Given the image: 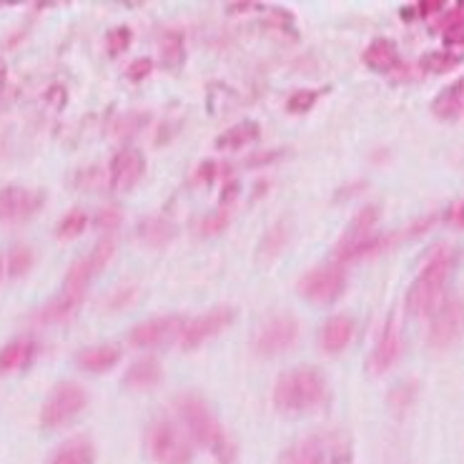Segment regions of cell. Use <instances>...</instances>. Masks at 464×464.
Returning a JSON list of instances; mask_svg holds the SVG:
<instances>
[{
	"label": "cell",
	"instance_id": "37",
	"mask_svg": "<svg viewBox=\"0 0 464 464\" xmlns=\"http://www.w3.org/2000/svg\"><path fill=\"white\" fill-rule=\"evenodd\" d=\"M121 208L119 206H103L96 214V227L98 228H116L121 224Z\"/></svg>",
	"mask_w": 464,
	"mask_h": 464
},
{
	"label": "cell",
	"instance_id": "31",
	"mask_svg": "<svg viewBox=\"0 0 464 464\" xmlns=\"http://www.w3.org/2000/svg\"><path fill=\"white\" fill-rule=\"evenodd\" d=\"M8 274L11 276H23V274H28L33 266V248L31 246H13L8 251Z\"/></svg>",
	"mask_w": 464,
	"mask_h": 464
},
{
	"label": "cell",
	"instance_id": "21",
	"mask_svg": "<svg viewBox=\"0 0 464 464\" xmlns=\"http://www.w3.org/2000/svg\"><path fill=\"white\" fill-rule=\"evenodd\" d=\"M121 359V349L119 346L111 344H98V346H88L78 354V364L81 369L86 372H93V374H101V372H109L119 364Z\"/></svg>",
	"mask_w": 464,
	"mask_h": 464
},
{
	"label": "cell",
	"instance_id": "9",
	"mask_svg": "<svg viewBox=\"0 0 464 464\" xmlns=\"http://www.w3.org/2000/svg\"><path fill=\"white\" fill-rule=\"evenodd\" d=\"M113 254H116V241H113V238L98 241L91 254H86V256H81V259L71 264V269L65 274L63 292L86 296L88 281L93 279L103 266H109V261L113 259Z\"/></svg>",
	"mask_w": 464,
	"mask_h": 464
},
{
	"label": "cell",
	"instance_id": "11",
	"mask_svg": "<svg viewBox=\"0 0 464 464\" xmlns=\"http://www.w3.org/2000/svg\"><path fill=\"white\" fill-rule=\"evenodd\" d=\"M464 334V302L450 299L434 312L432 326H430V344L434 349H447Z\"/></svg>",
	"mask_w": 464,
	"mask_h": 464
},
{
	"label": "cell",
	"instance_id": "43",
	"mask_svg": "<svg viewBox=\"0 0 464 464\" xmlns=\"http://www.w3.org/2000/svg\"><path fill=\"white\" fill-rule=\"evenodd\" d=\"M5 274H8V261H5V256H0V281Z\"/></svg>",
	"mask_w": 464,
	"mask_h": 464
},
{
	"label": "cell",
	"instance_id": "24",
	"mask_svg": "<svg viewBox=\"0 0 464 464\" xmlns=\"http://www.w3.org/2000/svg\"><path fill=\"white\" fill-rule=\"evenodd\" d=\"M261 129L256 121H244L237 126H228L221 136L217 139V149H244L251 146L254 140H259Z\"/></svg>",
	"mask_w": 464,
	"mask_h": 464
},
{
	"label": "cell",
	"instance_id": "8",
	"mask_svg": "<svg viewBox=\"0 0 464 464\" xmlns=\"http://www.w3.org/2000/svg\"><path fill=\"white\" fill-rule=\"evenodd\" d=\"M299 339V322L292 314H276L266 319L254 334V352L259 356H276L292 349Z\"/></svg>",
	"mask_w": 464,
	"mask_h": 464
},
{
	"label": "cell",
	"instance_id": "2",
	"mask_svg": "<svg viewBox=\"0 0 464 464\" xmlns=\"http://www.w3.org/2000/svg\"><path fill=\"white\" fill-rule=\"evenodd\" d=\"M452 248H437L432 256L427 259V264L421 266L417 279L407 292V312L414 314V316H430V314L437 312L442 306L444 289H447V281L452 276Z\"/></svg>",
	"mask_w": 464,
	"mask_h": 464
},
{
	"label": "cell",
	"instance_id": "27",
	"mask_svg": "<svg viewBox=\"0 0 464 464\" xmlns=\"http://www.w3.org/2000/svg\"><path fill=\"white\" fill-rule=\"evenodd\" d=\"M286 244H289V224L286 221H276L261 238L259 261H274L284 251Z\"/></svg>",
	"mask_w": 464,
	"mask_h": 464
},
{
	"label": "cell",
	"instance_id": "34",
	"mask_svg": "<svg viewBox=\"0 0 464 464\" xmlns=\"http://www.w3.org/2000/svg\"><path fill=\"white\" fill-rule=\"evenodd\" d=\"M163 51V61L169 65H176L184 61V38H181V33H166V38H163L161 44Z\"/></svg>",
	"mask_w": 464,
	"mask_h": 464
},
{
	"label": "cell",
	"instance_id": "29",
	"mask_svg": "<svg viewBox=\"0 0 464 464\" xmlns=\"http://www.w3.org/2000/svg\"><path fill=\"white\" fill-rule=\"evenodd\" d=\"M86 228H88V214L86 211H81V208H73V211H68V214L61 218V224H58V228H55V237L68 241V238L81 237Z\"/></svg>",
	"mask_w": 464,
	"mask_h": 464
},
{
	"label": "cell",
	"instance_id": "26",
	"mask_svg": "<svg viewBox=\"0 0 464 464\" xmlns=\"http://www.w3.org/2000/svg\"><path fill=\"white\" fill-rule=\"evenodd\" d=\"M462 106H464V78L462 81H457V83H452V86L444 88L442 93L434 98L432 111L437 119L450 121L462 111Z\"/></svg>",
	"mask_w": 464,
	"mask_h": 464
},
{
	"label": "cell",
	"instance_id": "39",
	"mask_svg": "<svg viewBox=\"0 0 464 464\" xmlns=\"http://www.w3.org/2000/svg\"><path fill=\"white\" fill-rule=\"evenodd\" d=\"M444 221L454 228H464V201H457L444 211Z\"/></svg>",
	"mask_w": 464,
	"mask_h": 464
},
{
	"label": "cell",
	"instance_id": "10",
	"mask_svg": "<svg viewBox=\"0 0 464 464\" xmlns=\"http://www.w3.org/2000/svg\"><path fill=\"white\" fill-rule=\"evenodd\" d=\"M234 322H237L234 306H217V309H211V312H206L201 316L191 319V322H186L179 342H181L184 349H196V346L204 344L206 339H214L221 332H227Z\"/></svg>",
	"mask_w": 464,
	"mask_h": 464
},
{
	"label": "cell",
	"instance_id": "30",
	"mask_svg": "<svg viewBox=\"0 0 464 464\" xmlns=\"http://www.w3.org/2000/svg\"><path fill=\"white\" fill-rule=\"evenodd\" d=\"M442 33L447 45H464V3H459L447 15V21L442 23Z\"/></svg>",
	"mask_w": 464,
	"mask_h": 464
},
{
	"label": "cell",
	"instance_id": "17",
	"mask_svg": "<svg viewBox=\"0 0 464 464\" xmlns=\"http://www.w3.org/2000/svg\"><path fill=\"white\" fill-rule=\"evenodd\" d=\"M352 339H354V322L344 314H336L332 319H326L322 329H319V346L326 354L344 352Z\"/></svg>",
	"mask_w": 464,
	"mask_h": 464
},
{
	"label": "cell",
	"instance_id": "1",
	"mask_svg": "<svg viewBox=\"0 0 464 464\" xmlns=\"http://www.w3.org/2000/svg\"><path fill=\"white\" fill-rule=\"evenodd\" d=\"M176 410L181 414L188 434L194 437V442L211 450L218 464H237V444L231 442V437L224 432L217 414L211 411V407L201 397L184 394L176 401Z\"/></svg>",
	"mask_w": 464,
	"mask_h": 464
},
{
	"label": "cell",
	"instance_id": "6",
	"mask_svg": "<svg viewBox=\"0 0 464 464\" xmlns=\"http://www.w3.org/2000/svg\"><path fill=\"white\" fill-rule=\"evenodd\" d=\"M86 389L76 384V382H63L45 400L44 410H41V424H44L45 430H58V427L76 420L78 414L86 410Z\"/></svg>",
	"mask_w": 464,
	"mask_h": 464
},
{
	"label": "cell",
	"instance_id": "38",
	"mask_svg": "<svg viewBox=\"0 0 464 464\" xmlns=\"http://www.w3.org/2000/svg\"><path fill=\"white\" fill-rule=\"evenodd\" d=\"M151 71H153L151 58H136V61L129 65V78L130 81H143V78L151 76Z\"/></svg>",
	"mask_w": 464,
	"mask_h": 464
},
{
	"label": "cell",
	"instance_id": "35",
	"mask_svg": "<svg viewBox=\"0 0 464 464\" xmlns=\"http://www.w3.org/2000/svg\"><path fill=\"white\" fill-rule=\"evenodd\" d=\"M417 397V384L414 382H404V384H397V387L389 392V404L394 410H407L411 401Z\"/></svg>",
	"mask_w": 464,
	"mask_h": 464
},
{
	"label": "cell",
	"instance_id": "28",
	"mask_svg": "<svg viewBox=\"0 0 464 464\" xmlns=\"http://www.w3.org/2000/svg\"><path fill=\"white\" fill-rule=\"evenodd\" d=\"M459 61H462V55L452 53V51H432V53H427L421 58L420 65L424 73L442 76V73H450L452 68H457Z\"/></svg>",
	"mask_w": 464,
	"mask_h": 464
},
{
	"label": "cell",
	"instance_id": "41",
	"mask_svg": "<svg viewBox=\"0 0 464 464\" xmlns=\"http://www.w3.org/2000/svg\"><path fill=\"white\" fill-rule=\"evenodd\" d=\"M442 0H421V3H417V13L427 18V15H434V13L442 11Z\"/></svg>",
	"mask_w": 464,
	"mask_h": 464
},
{
	"label": "cell",
	"instance_id": "4",
	"mask_svg": "<svg viewBox=\"0 0 464 464\" xmlns=\"http://www.w3.org/2000/svg\"><path fill=\"white\" fill-rule=\"evenodd\" d=\"M349 444L336 434L304 437L281 454V464H349Z\"/></svg>",
	"mask_w": 464,
	"mask_h": 464
},
{
	"label": "cell",
	"instance_id": "18",
	"mask_svg": "<svg viewBox=\"0 0 464 464\" xmlns=\"http://www.w3.org/2000/svg\"><path fill=\"white\" fill-rule=\"evenodd\" d=\"M362 61L367 68L377 71V73H392L400 68V51L389 38H374L367 45V51L362 55Z\"/></svg>",
	"mask_w": 464,
	"mask_h": 464
},
{
	"label": "cell",
	"instance_id": "14",
	"mask_svg": "<svg viewBox=\"0 0 464 464\" xmlns=\"http://www.w3.org/2000/svg\"><path fill=\"white\" fill-rule=\"evenodd\" d=\"M401 356V332L394 319H387V324L379 334L377 344L372 349V356H369L367 369L372 374H387L389 369L394 367L400 362Z\"/></svg>",
	"mask_w": 464,
	"mask_h": 464
},
{
	"label": "cell",
	"instance_id": "23",
	"mask_svg": "<svg viewBox=\"0 0 464 464\" xmlns=\"http://www.w3.org/2000/svg\"><path fill=\"white\" fill-rule=\"evenodd\" d=\"M81 302H83V296H78V294H71V292H61L58 296H55L53 302L45 304L35 319H38V322H44V324L63 322V319H68L71 314H76Z\"/></svg>",
	"mask_w": 464,
	"mask_h": 464
},
{
	"label": "cell",
	"instance_id": "33",
	"mask_svg": "<svg viewBox=\"0 0 464 464\" xmlns=\"http://www.w3.org/2000/svg\"><path fill=\"white\" fill-rule=\"evenodd\" d=\"M322 96V91H309V88H302L292 96L286 98V111L289 113H309V111L316 106V101Z\"/></svg>",
	"mask_w": 464,
	"mask_h": 464
},
{
	"label": "cell",
	"instance_id": "3",
	"mask_svg": "<svg viewBox=\"0 0 464 464\" xmlns=\"http://www.w3.org/2000/svg\"><path fill=\"white\" fill-rule=\"evenodd\" d=\"M326 379L312 367L294 369L279 377L274 387V407L281 414H304L326 401Z\"/></svg>",
	"mask_w": 464,
	"mask_h": 464
},
{
	"label": "cell",
	"instance_id": "40",
	"mask_svg": "<svg viewBox=\"0 0 464 464\" xmlns=\"http://www.w3.org/2000/svg\"><path fill=\"white\" fill-rule=\"evenodd\" d=\"M218 166L214 161H204L198 166V171H196V181H204V184H211L214 179H217Z\"/></svg>",
	"mask_w": 464,
	"mask_h": 464
},
{
	"label": "cell",
	"instance_id": "32",
	"mask_svg": "<svg viewBox=\"0 0 464 464\" xmlns=\"http://www.w3.org/2000/svg\"><path fill=\"white\" fill-rule=\"evenodd\" d=\"M228 221H231V214H228V208L221 206L214 214H208V217L201 218L196 231H198L201 237H217V234H221V231L228 227Z\"/></svg>",
	"mask_w": 464,
	"mask_h": 464
},
{
	"label": "cell",
	"instance_id": "36",
	"mask_svg": "<svg viewBox=\"0 0 464 464\" xmlns=\"http://www.w3.org/2000/svg\"><path fill=\"white\" fill-rule=\"evenodd\" d=\"M133 41V31H130L129 25H119V28H113L109 33V38H106V45H109V53L111 55H121Z\"/></svg>",
	"mask_w": 464,
	"mask_h": 464
},
{
	"label": "cell",
	"instance_id": "22",
	"mask_svg": "<svg viewBox=\"0 0 464 464\" xmlns=\"http://www.w3.org/2000/svg\"><path fill=\"white\" fill-rule=\"evenodd\" d=\"M96 462V450L91 440L76 437V440H68L65 444L58 447V452L53 454L51 464H93Z\"/></svg>",
	"mask_w": 464,
	"mask_h": 464
},
{
	"label": "cell",
	"instance_id": "16",
	"mask_svg": "<svg viewBox=\"0 0 464 464\" xmlns=\"http://www.w3.org/2000/svg\"><path fill=\"white\" fill-rule=\"evenodd\" d=\"M379 217H382V211H379V206H367V208H362L354 218H352V224L346 228V234L339 241V246H336V254H344V251H352V248L362 246V244H367L369 238H374V227L379 224Z\"/></svg>",
	"mask_w": 464,
	"mask_h": 464
},
{
	"label": "cell",
	"instance_id": "42",
	"mask_svg": "<svg viewBox=\"0 0 464 464\" xmlns=\"http://www.w3.org/2000/svg\"><path fill=\"white\" fill-rule=\"evenodd\" d=\"M5 78H8V68H5V63H0V91L5 86Z\"/></svg>",
	"mask_w": 464,
	"mask_h": 464
},
{
	"label": "cell",
	"instance_id": "25",
	"mask_svg": "<svg viewBox=\"0 0 464 464\" xmlns=\"http://www.w3.org/2000/svg\"><path fill=\"white\" fill-rule=\"evenodd\" d=\"M139 238L146 246H166L171 238H176V227H173L171 221H166V218H143L139 224Z\"/></svg>",
	"mask_w": 464,
	"mask_h": 464
},
{
	"label": "cell",
	"instance_id": "13",
	"mask_svg": "<svg viewBox=\"0 0 464 464\" xmlns=\"http://www.w3.org/2000/svg\"><path fill=\"white\" fill-rule=\"evenodd\" d=\"M186 322L181 316H156L149 322H140L133 326L130 332V344L139 349H149V346H159L169 342L173 336H181Z\"/></svg>",
	"mask_w": 464,
	"mask_h": 464
},
{
	"label": "cell",
	"instance_id": "15",
	"mask_svg": "<svg viewBox=\"0 0 464 464\" xmlns=\"http://www.w3.org/2000/svg\"><path fill=\"white\" fill-rule=\"evenodd\" d=\"M146 171V161L136 149H121L111 161V186L116 191H129L139 184Z\"/></svg>",
	"mask_w": 464,
	"mask_h": 464
},
{
	"label": "cell",
	"instance_id": "5",
	"mask_svg": "<svg viewBox=\"0 0 464 464\" xmlns=\"http://www.w3.org/2000/svg\"><path fill=\"white\" fill-rule=\"evenodd\" d=\"M146 444L159 464H191L194 459L188 437L169 420L153 421L146 434Z\"/></svg>",
	"mask_w": 464,
	"mask_h": 464
},
{
	"label": "cell",
	"instance_id": "12",
	"mask_svg": "<svg viewBox=\"0 0 464 464\" xmlns=\"http://www.w3.org/2000/svg\"><path fill=\"white\" fill-rule=\"evenodd\" d=\"M45 196L41 191H31L23 186H8L0 191V221L5 224H18L31 218L41 211Z\"/></svg>",
	"mask_w": 464,
	"mask_h": 464
},
{
	"label": "cell",
	"instance_id": "7",
	"mask_svg": "<svg viewBox=\"0 0 464 464\" xmlns=\"http://www.w3.org/2000/svg\"><path fill=\"white\" fill-rule=\"evenodd\" d=\"M346 292V271L339 264L316 266L299 279V294L306 302L329 306Z\"/></svg>",
	"mask_w": 464,
	"mask_h": 464
},
{
	"label": "cell",
	"instance_id": "19",
	"mask_svg": "<svg viewBox=\"0 0 464 464\" xmlns=\"http://www.w3.org/2000/svg\"><path fill=\"white\" fill-rule=\"evenodd\" d=\"M163 369L159 364V359H139L133 362L123 377V384L129 389H136V392H146V389H153L161 384Z\"/></svg>",
	"mask_w": 464,
	"mask_h": 464
},
{
	"label": "cell",
	"instance_id": "20",
	"mask_svg": "<svg viewBox=\"0 0 464 464\" xmlns=\"http://www.w3.org/2000/svg\"><path fill=\"white\" fill-rule=\"evenodd\" d=\"M35 352H38V346L28 339H18V342L5 344L0 349V374H13V372L25 369L35 359Z\"/></svg>",
	"mask_w": 464,
	"mask_h": 464
}]
</instances>
